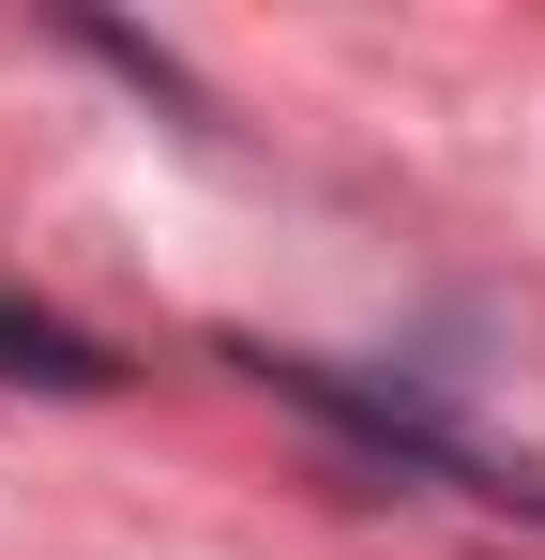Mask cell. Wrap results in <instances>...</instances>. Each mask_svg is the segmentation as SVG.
<instances>
[{
    "label": "cell",
    "mask_w": 545,
    "mask_h": 560,
    "mask_svg": "<svg viewBox=\"0 0 545 560\" xmlns=\"http://www.w3.org/2000/svg\"><path fill=\"white\" fill-rule=\"evenodd\" d=\"M0 378H15V394H106V349H91L77 318H46V303H15V288H0Z\"/></svg>",
    "instance_id": "1"
}]
</instances>
